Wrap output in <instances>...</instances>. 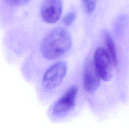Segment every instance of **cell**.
<instances>
[{"instance_id":"6da1fadb","label":"cell","mask_w":129,"mask_h":129,"mask_svg":"<svg viewBox=\"0 0 129 129\" xmlns=\"http://www.w3.org/2000/svg\"><path fill=\"white\" fill-rule=\"evenodd\" d=\"M71 35L65 29L55 28L43 38L40 44L42 56L47 59H54L66 53L71 48Z\"/></svg>"},{"instance_id":"7a4b0ae2","label":"cell","mask_w":129,"mask_h":129,"mask_svg":"<svg viewBox=\"0 0 129 129\" xmlns=\"http://www.w3.org/2000/svg\"><path fill=\"white\" fill-rule=\"evenodd\" d=\"M67 72V66L63 61L51 65L45 72L42 79V87L45 92L56 88L62 82Z\"/></svg>"},{"instance_id":"3957f363","label":"cell","mask_w":129,"mask_h":129,"mask_svg":"<svg viewBox=\"0 0 129 129\" xmlns=\"http://www.w3.org/2000/svg\"><path fill=\"white\" fill-rule=\"evenodd\" d=\"M78 88L72 86L54 103L52 108V114L57 117H62L67 115L74 108Z\"/></svg>"},{"instance_id":"277c9868","label":"cell","mask_w":129,"mask_h":129,"mask_svg":"<svg viewBox=\"0 0 129 129\" xmlns=\"http://www.w3.org/2000/svg\"><path fill=\"white\" fill-rule=\"evenodd\" d=\"M93 63L101 79L109 81L113 74V62L107 51L102 47L98 48L94 53Z\"/></svg>"},{"instance_id":"5b68a950","label":"cell","mask_w":129,"mask_h":129,"mask_svg":"<svg viewBox=\"0 0 129 129\" xmlns=\"http://www.w3.org/2000/svg\"><path fill=\"white\" fill-rule=\"evenodd\" d=\"M62 13L61 0H43L40 14L43 20L47 23L53 24L60 19Z\"/></svg>"},{"instance_id":"8992f818","label":"cell","mask_w":129,"mask_h":129,"mask_svg":"<svg viewBox=\"0 0 129 129\" xmlns=\"http://www.w3.org/2000/svg\"><path fill=\"white\" fill-rule=\"evenodd\" d=\"M101 79L93 62L89 61L86 64L83 73V85L85 90L89 93L95 92L99 87Z\"/></svg>"},{"instance_id":"52a82bcc","label":"cell","mask_w":129,"mask_h":129,"mask_svg":"<svg viewBox=\"0 0 129 129\" xmlns=\"http://www.w3.org/2000/svg\"><path fill=\"white\" fill-rule=\"evenodd\" d=\"M104 39L105 44L109 54L113 65L116 66L117 64V55L116 46L111 36L108 32L104 34Z\"/></svg>"},{"instance_id":"ba28073f","label":"cell","mask_w":129,"mask_h":129,"mask_svg":"<svg viewBox=\"0 0 129 129\" xmlns=\"http://www.w3.org/2000/svg\"><path fill=\"white\" fill-rule=\"evenodd\" d=\"M84 9L86 13L89 14L94 11L96 5V0H82Z\"/></svg>"},{"instance_id":"9c48e42d","label":"cell","mask_w":129,"mask_h":129,"mask_svg":"<svg viewBox=\"0 0 129 129\" xmlns=\"http://www.w3.org/2000/svg\"><path fill=\"white\" fill-rule=\"evenodd\" d=\"M76 15L73 13H70L62 19V22L66 26L71 25L75 20Z\"/></svg>"},{"instance_id":"30bf717a","label":"cell","mask_w":129,"mask_h":129,"mask_svg":"<svg viewBox=\"0 0 129 129\" xmlns=\"http://www.w3.org/2000/svg\"><path fill=\"white\" fill-rule=\"evenodd\" d=\"M29 0H7L11 5L14 6H22L29 2Z\"/></svg>"}]
</instances>
